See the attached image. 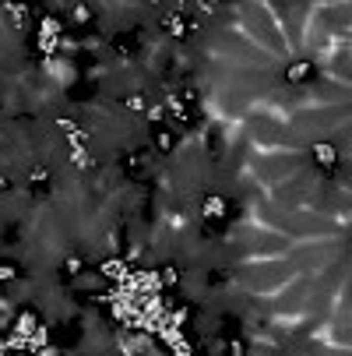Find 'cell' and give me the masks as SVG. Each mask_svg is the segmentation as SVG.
<instances>
[{
    "instance_id": "1",
    "label": "cell",
    "mask_w": 352,
    "mask_h": 356,
    "mask_svg": "<svg viewBox=\"0 0 352 356\" xmlns=\"http://www.w3.org/2000/svg\"><path fill=\"white\" fill-rule=\"evenodd\" d=\"M310 74H314V64H310V60H299V64H292V67L285 71V81H289V85H299V81H306Z\"/></svg>"
},
{
    "instance_id": "2",
    "label": "cell",
    "mask_w": 352,
    "mask_h": 356,
    "mask_svg": "<svg viewBox=\"0 0 352 356\" xmlns=\"http://www.w3.org/2000/svg\"><path fill=\"white\" fill-rule=\"evenodd\" d=\"M205 215H208V219H225V198L208 194V198H205Z\"/></svg>"
},
{
    "instance_id": "3",
    "label": "cell",
    "mask_w": 352,
    "mask_h": 356,
    "mask_svg": "<svg viewBox=\"0 0 352 356\" xmlns=\"http://www.w3.org/2000/svg\"><path fill=\"white\" fill-rule=\"evenodd\" d=\"M314 155H317V162H321V166H328V169L338 162V152H335L331 145H314Z\"/></svg>"
},
{
    "instance_id": "4",
    "label": "cell",
    "mask_w": 352,
    "mask_h": 356,
    "mask_svg": "<svg viewBox=\"0 0 352 356\" xmlns=\"http://www.w3.org/2000/svg\"><path fill=\"white\" fill-rule=\"evenodd\" d=\"M28 180H32L35 187H50V169H46V166H35V169L28 173Z\"/></svg>"
},
{
    "instance_id": "5",
    "label": "cell",
    "mask_w": 352,
    "mask_h": 356,
    "mask_svg": "<svg viewBox=\"0 0 352 356\" xmlns=\"http://www.w3.org/2000/svg\"><path fill=\"white\" fill-rule=\"evenodd\" d=\"M124 169H127V176H141V155H127V162H124Z\"/></svg>"
},
{
    "instance_id": "6",
    "label": "cell",
    "mask_w": 352,
    "mask_h": 356,
    "mask_svg": "<svg viewBox=\"0 0 352 356\" xmlns=\"http://www.w3.org/2000/svg\"><path fill=\"white\" fill-rule=\"evenodd\" d=\"M155 145H159V148H162V152H169V148H173V145H176V138H173V134H169V131H159V134H155Z\"/></svg>"
},
{
    "instance_id": "7",
    "label": "cell",
    "mask_w": 352,
    "mask_h": 356,
    "mask_svg": "<svg viewBox=\"0 0 352 356\" xmlns=\"http://www.w3.org/2000/svg\"><path fill=\"white\" fill-rule=\"evenodd\" d=\"M74 21H77V25H85V21H92V7H85V4H77V7H74Z\"/></svg>"
},
{
    "instance_id": "8",
    "label": "cell",
    "mask_w": 352,
    "mask_h": 356,
    "mask_svg": "<svg viewBox=\"0 0 352 356\" xmlns=\"http://www.w3.org/2000/svg\"><path fill=\"white\" fill-rule=\"evenodd\" d=\"M14 275H18L14 265H4V261H0V282H14Z\"/></svg>"
},
{
    "instance_id": "9",
    "label": "cell",
    "mask_w": 352,
    "mask_h": 356,
    "mask_svg": "<svg viewBox=\"0 0 352 356\" xmlns=\"http://www.w3.org/2000/svg\"><path fill=\"white\" fill-rule=\"evenodd\" d=\"M127 110H144V95H127Z\"/></svg>"
},
{
    "instance_id": "10",
    "label": "cell",
    "mask_w": 352,
    "mask_h": 356,
    "mask_svg": "<svg viewBox=\"0 0 352 356\" xmlns=\"http://www.w3.org/2000/svg\"><path fill=\"white\" fill-rule=\"evenodd\" d=\"M81 268H85V261H81V258H74V254H70V258H67V272H70V275H77V272H81Z\"/></svg>"
},
{
    "instance_id": "11",
    "label": "cell",
    "mask_w": 352,
    "mask_h": 356,
    "mask_svg": "<svg viewBox=\"0 0 352 356\" xmlns=\"http://www.w3.org/2000/svg\"><path fill=\"white\" fill-rule=\"evenodd\" d=\"M151 4H159V0H151Z\"/></svg>"
}]
</instances>
